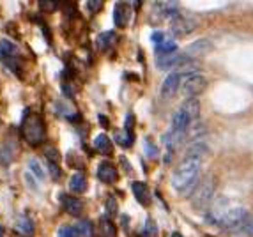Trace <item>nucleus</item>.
I'll return each instance as SVG.
<instances>
[{
  "mask_svg": "<svg viewBox=\"0 0 253 237\" xmlns=\"http://www.w3.org/2000/svg\"><path fill=\"white\" fill-rule=\"evenodd\" d=\"M57 7H59V4L53 2V0H39V9L45 11V13H51V11H55Z\"/></svg>",
  "mask_w": 253,
  "mask_h": 237,
  "instance_id": "obj_25",
  "label": "nucleus"
},
{
  "mask_svg": "<svg viewBox=\"0 0 253 237\" xmlns=\"http://www.w3.org/2000/svg\"><path fill=\"white\" fill-rule=\"evenodd\" d=\"M28 168L32 170V173L37 177V179H41V181H43V179L46 177V173L43 172V167L39 165V161H37V159H30V161H28Z\"/></svg>",
  "mask_w": 253,
  "mask_h": 237,
  "instance_id": "obj_24",
  "label": "nucleus"
},
{
  "mask_svg": "<svg viewBox=\"0 0 253 237\" xmlns=\"http://www.w3.org/2000/svg\"><path fill=\"white\" fill-rule=\"evenodd\" d=\"M172 237H183V236H181L179 232H175V234H172Z\"/></svg>",
  "mask_w": 253,
  "mask_h": 237,
  "instance_id": "obj_35",
  "label": "nucleus"
},
{
  "mask_svg": "<svg viewBox=\"0 0 253 237\" xmlns=\"http://www.w3.org/2000/svg\"><path fill=\"white\" fill-rule=\"evenodd\" d=\"M183 78L184 76L177 69L172 71L170 75H166V78L161 84V96L165 99L174 98L175 94H177V90L181 88V85H183Z\"/></svg>",
  "mask_w": 253,
  "mask_h": 237,
  "instance_id": "obj_7",
  "label": "nucleus"
},
{
  "mask_svg": "<svg viewBox=\"0 0 253 237\" xmlns=\"http://www.w3.org/2000/svg\"><path fill=\"white\" fill-rule=\"evenodd\" d=\"M106 213H108V216H115L117 214V202H115V198H108V202H106Z\"/></svg>",
  "mask_w": 253,
  "mask_h": 237,
  "instance_id": "obj_28",
  "label": "nucleus"
},
{
  "mask_svg": "<svg viewBox=\"0 0 253 237\" xmlns=\"http://www.w3.org/2000/svg\"><path fill=\"white\" fill-rule=\"evenodd\" d=\"M46 156H48V161L59 163V152H57V149H53V147H48V149H46Z\"/></svg>",
  "mask_w": 253,
  "mask_h": 237,
  "instance_id": "obj_31",
  "label": "nucleus"
},
{
  "mask_svg": "<svg viewBox=\"0 0 253 237\" xmlns=\"http://www.w3.org/2000/svg\"><path fill=\"white\" fill-rule=\"evenodd\" d=\"M200 165L202 161L197 159H183V163L172 175V186L177 193L184 196L193 195L200 179Z\"/></svg>",
  "mask_w": 253,
  "mask_h": 237,
  "instance_id": "obj_1",
  "label": "nucleus"
},
{
  "mask_svg": "<svg viewBox=\"0 0 253 237\" xmlns=\"http://www.w3.org/2000/svg\"><path fill=\"white\" fill-rule=\"evenodd\" d=\"M59 237H82L80 236L78 227H73V225H62L59 228Z\"/></svg>",
  "mask_w": 253,
  "mask_h": 237,
  "instance_id": "obj_22",
  "label": "nucleus"
},
{
  "mask_svg": "<svg viewBox=\"0 0 253 237\" xmlns=\"http://www.w3.org/2000/svg\"><path fill=\"white\" fill-rule=\"evenodd\" d=\"M156 236H158L156 223L152 219H147V223H145V237H156Z\"/></svg>",
  "mask_w": 253,
  "mask_h": 237,
  "instance_id": "obj_26",
  "label": "nucleus"
},
{
  "mask_svg": "<svg viewBox=\"0 0 253 237\" xmlns=\"http://www.w3.org/2000/svg\"><path fill=\"white\" fill-rule=\"evenodd\" d=\"M22 135L27 144L32 147L43 144L46 138V126L41 115L37 113H30V110H25L22 121Z\"/></svg>",
  "mask_w": 253,
  "mask_h": 237,
  "instance_id": "obj_2",
  "label": "nucleus"
},
{
  "mask_svg": "<svg viewBox=\"0 0 253 237\" xmlns=\"http://www.w3.org/2000/svg\"><path fill=\"white\" fill-rule=\"evenodd\" d=\"M131 190H133L135 198L140 202L142 205H149L151 204V191H149V186L142 181H135L131 184Z\"/></svg>",
  "mask_w": 253,
  "mask_h": 237,
  "instance_id": "obj_13",
  "label": "nucleus"
},
{
  "mask_svg": "<svg viewBox=\"0 0 253 237\" xmlns=\"http://www.w3.org/2000/svg\"><path fill=\"white\" fill-rule=\"evenodd\" d=\"M114 39H115V34L114 32H105V34H101V36L97 38V44H99V48H101V50H106L108 46H112Z\"/></svg>",
  "mask_w": 253,
  "mask_h": 237,
  "instance_id": "obj_23",
  "label": "nucleus"
},
{
  "mask_svg": "<svg viewBox=\"0 0 253 237\" xmlns=\"http://www.w3.org/2000/svg\"><path fill=\"white\" fill-rule=\"evenodd\" d=\"M14 156H16V145H14V142H5L2 145V149H0V161L4 163V165H7L9 161H13Z\"/></svg>",
  "mask_w": 253,
  "mask_h": 237,
  "instance_id": "obj_18",
  "label": "nucleus"
},
{
  "mask_svg": "<svg viewBox=\"0 0 253 237\" xmlns=\"http://www.w3.org/2000/svg\"><path fill=\"white\" fill-rule=\"evenodd\" d=\"M250 221V213L244 207H234L229 209V213L225 214V218L221 221V227H225L227 230H241L248 225Z\"/></svg>",
  "mask_w": 253,
  "mask_h": 237,
  "instance_id": "obj_4",
  "label": "nucleus"
},
{
  "mask_svg": "<svg viewBox=\"0 0 253 237\" xmlns=\"http://www.w3.org/2000/svg\"><path fill=\"white\" fill-rule=\"evenodd\" d=\"M69 190L74 193H85L87 191V177L83 173H74L69 181Z\"/></svg>",
  "mask_w": 253,
  "mask_h": 237,
  "instance_id": "obj_16",
  "label": "nucleus"
},
{
  "mask_svg": "<svg viewBox=\"0 0 253 237\" xmlns=\"http://www.w3.org/2000/svg\"><path fill=\"white\" fill-rule=\"evenodd\" d=\"M181 110L186 113V117L189 119V122L193 124L197 121L198 117H200V103H198L197 98H191V99H186V101L181 105Z\"/></svg>",
  "mask_w": 253,
  "mask_h": 237,
  "instance_id": "obj_14",
  "label": "nucleus"
},
{
  "mask_svg": "<svg viewBox=\"0 0 253 237\" xmlns=\"http://www.w3.org/2000/svg\"><path fill=\"white\" fill-rule=\"evenodd\" d=\"M0 237H4V227L0 225Z\"/></svg>",
  "mask_w": 253,
  "mask_h": 237,
  "instance_id": "obj_34",
  "label": "nucleus"
},
{
  "mask_svg": "<svg viewBox=\"0 0 253 237\" xmlns=\"http://www.w3.org/2000/svg\"><path fill=\"white\" fill-rule=\"evenodd\" d=\"M60 204L64 207V211L71 216H80L83 213V204L82 200H78L76 196H71L68 193H62L60 195Z\"/></svg>",
  "mask_w": 253,
  "mask_h": 237,
  "instance_id": "obj_10",
  "label": "nucleus"
},
{
  "mask_svg": "<svg viewBox=\"0 0 253 237\" xmlns=\"http://www.w3.org/2000/svg\"><path fill=\"white\" fill-rule=\"evenodd\" d=\"M97 179L105 182V184H115L119 181V172H117V168L114 165H110L108 161H103L97 167Z\"/></svg>",
  "mask_w": 253,
  "mask_h": 237,
  "instance_id": "obj_8",
  "label": "nucleus"
},
{
  "mask_svg": "<svg viewBox=\"0 0 253 237\" xmlns=\"http://www.w3.org/2000/svg\"><path fill=\"white\" fill-rule=\"evenodd\" d=\"M145 149H147V154H149V156H158V149L154 147V145L151 147V144H149V142L145 144Z\"/></svg>",
  "mask_w": 253,
  "mask_h": 237,
  "instance_id": "obj_33",
  "label": "nucleus"
},
{
  "mask_svg": "<svg viewBox=\"0 0 253 237\" xmlns=\"http://www.w3.org/2000/svg\"><path fill=\"white\" fill-rule=\"evenodd\" d=\"M207 87V80L202 75H191L186 76L183 80V85H181V92L186 96L188 99L197 98L198 94H202Z\"/></svg>",
  "mask_w": 253,
  "mask_h": 237,
  "instance_id": "obj_5",
  "label": "nucleus"
},
{
  "mask_svg": "<svg viewBox=\"0 0 253 237\" xmlns=\"http://www.w3.org/2000/svg\"><path fill=\"white\" fill-rule=\"evenodd\" d=\"M48 168H50V172H51V177L53 179H60V175H62V172H60V168H59V165H57L55 161H48Z\"/></svg>",
  "mask_w": 253,
  "mask_h": 237,
  "instance_id": "obj_27",
  "label": "nucleus"
},
{
  "mask_svg": "<svg viewBox=\"0 0 253 237\" xmlns=\"http://www.w3.org/2000/svg\"><path fill=\"white\" fill-rule=\"evenodd\" d=\"M207 154V144L204 138H195L189 147L186 149L184 154V159H197V161H202L204 156Z\"/></svg>",
  "mask_w": 253,
  "mask_h": 237,
  "instance_id": "obj_9",
  "label": "nucleus"
},
{
  "mask_svg": "<svg viewBox=\"0 0 253 237\" xmlns=\"http://www.w3.org/2000/svg\"><path fill=\"white\" fill-rule=\"evenodd\" d=\"M87 7L91 13H97V11H101L103 2L101 0H91V2H87Z\"/></svg>",
  "mask_w": 253,
  "mask_h": 237,
  "instance_id": "obj_30",
  "label": "nucleus"
},
{
  "mask_svg": "<svg viewBox=\"0 0 253 237\" xmlns=\"http://www.w3.org/2000/svg\"><path fill=\"white\" fill-rule=\"evenodd\" d=\"M156 51H158V55H168V53H175L177 51V44H175L174 41H163L161 44H158L156 46Z\"/></svg>",
  "mask_w": 253,
  "mask_h": 237,
  "instance_id": "obj_20",
  "label": "nucleus"
},
{
  "mask_svg": "<svg viewBox=\"0 0 253 237\" xmlns=\"http://www.w3.org/2000/svg\"><path fill=\"white\" fill-rule=\"evenodd\" d=\"M198 27L197 20L193 18H188V16H181L177 14L175 18H172V23H170V30L174 36L177 38H184V36H188Z\"/></svg>",
  "mask_w": 253,
  "mask_h": 237,
  "instance_id": "obj_6",
  "label": "nucleus"
},
{
  "mask_svg": "<svg viewBox=\"0 0 253 237\" xmlns=\"http://www.w3.org/2000/svg\"><path fill=\"white\" fill-rule=\"evenodd\" d=\"M94 149L101 152L103 156H110L112 154V142L106 135H97L94 138Z\"/></svg>",
  "mask_w": 253,
  "mask_h": 237,
  "instance_id": "obj_17",
  "label": "nucleus"
},
{
  "mask_svg": "<svg viewBox=\"0 0 253 237\" xmlns=\"http://www.w3.org/2000/svg\"><path fill=\"white\" fill-rule=\"evenodd\" d=\"M152 41L156 43V46H158V44H161V43L165 41V39H163V34H161V32H154V34H152Z\"/></svg>",
  "mask_w": 253,
  "mask_h": 237,
  "instance_id": "obj_32",
  "label": "nucleus"
},
{
  "mask_svg": "<svg viewBox=\"0 0 253 237\" xmlns=\"http://www.w3.org/2000/svg\"><path fill=\"white\" fill-rule=\"evenodd\" d=\"M209 50H211V41H207V39H200V41L191 43V44L184 50V55H188L189 59H197V57L207 53Z\"/></svg>",
  "mask_w": 253,
  "mask_h": 237,
  "instance_id": "obj_12",
  "label": "nucleus"
},
{
  "mask_svg": "<svg viewBox=\"0 0 253 237\" xmlns=\"http://www.w3.org/2000/svg\"><path fill=\"white\" fill-rule=\"evenodd\" d=\"M214 188H216V182H214V177H206L200 184L197 186L193 196V205L202 209L212 202V195H214Z\"/></svg>",
  "mask_w": 253,
  "mask_h": 237,
  "instance_id": "obj_3",
  "label": "nucleus"
},
{
  "mask_svg": "<svg viewBox=\"0 0 253 237\" xmlns=\"http://www.w3.org/2000/svg\"><path fill=\"white\" fill-rule=\"evenodd\" d=\"M129 16H131V11L126 4H115L114 7V23L115 27L124 28L129 23Z\"/></svg>",
  "mask_w": 253,
  "mask_h": 237,
  "instance_id": "obj_11",
  "label": "nucleus"
},
{
  "mask_svg": "<svg viewBox=\"0 0 253 237\" xmlns=\"http://www.w3.org/2000/svg\"><path fill=\"white\" fill-rule=\"evenodd\" d=\"M78 230H80V236L82 237L94 236V225H92V221H89V219H82V221H80Z\"/></svg>",
  "mask_w": 253,
  "mask_h": 237,
  "instance_id": "obj_21",
  "label": "nucleus"
},
{
  "mask_svg": "<svg viewBox=\"0 0 253 237\" xmlns=\"http://www.w3.org/2000/svg\"><path fill=\"white\" fill-rule=\"evenodd\" d=\"M16 228H18V232L25 237H32L34 232H36V230H34L32 219L28 218V216H25V214H22V216L18 218V221H16Z\"/></svg>",
  "mask_w": 253,
  "mask_h": 237,
  "instance_id": "obj_15",
  "label": "nucleus"
},
{
  "mask_svg": "<svg viewBox=\"0 0 253 237\" xmlns=\"http://www.w3.org/2000/svg\"><path fill=\"white\" fill-rule=\"evenodd\" d=\"M18 53V46L14 43L7 41V39H2L0 41V55L2 57H14Z\"/></svg>",
  "mask_w": 253,
  "mask_h": 237,
  "instance_id": "obj_19",
  "label": "nucleus"
},
{
  "mask_svg": "<svg viewBox=\"0 0 253 237\" xmlns=\"http://www.w3.org/2000/svg\"><path fill=\"white\" fill-rule=\"evenodd\" d=\"M101 227H103V234H105V236H112V237L115 236V227L112 223H108L106 219H103Z\"/></svg>",
  "mask_w": 253,
  "mask_h": 237,
  "instance_id": "obj_29",
  "label": "nucleus"
}]
</instances>
